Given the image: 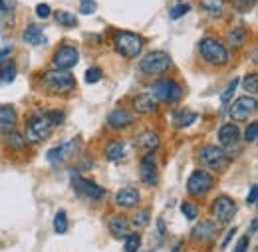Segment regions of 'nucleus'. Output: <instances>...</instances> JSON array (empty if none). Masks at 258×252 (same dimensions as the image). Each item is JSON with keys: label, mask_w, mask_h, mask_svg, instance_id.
<instances>
[{"label": "nucleus", "mask_w": 258, "mask_h": 252, "mask_svg": "<svg viewBox=\"0 0 258 252\" xmlns=\"http://www.w3.org/2000/svg\"><path fill=\"white\" fill-rule=\"evenodd\" d=\"M113 48L123 58L133 60V58L139 56V52L143 48V40H141V36H137L133 32H117L113 36Z\"/></svg>", "instance_id": "nucleus-4"}, {"label": "nucleus", "mask_w": 258, "mask_h": 252, "mask_svg": "<svg viewBox=\"0 0 258 252\" xmlns=\"http://www.w3.org/2000/svg\"><path fill=\"white\" fill-rule=\"evenodd\" d=\"M123 155H125V141H121V139H113L105 147V157L109 161H119V159H123Z\"/></svg>", "instance_id": "nucleus-24"}, {"label": "nucleus", "mask_w": 258, "mask_h": 252, "mask_svg": "<svg viewBox=\"0 0 258 252\" xmlns=\"http://www.w3.org/2000/svg\"><path fill=\"white\" fill-rule=\"evenodd\" d=\"M244 139H246V143H254L258 139V123L256 121H252L250 125L246 127V131H244Z\"/></svg>", "instance_id": "nucleus-37"}, {"label": "nucleus", "mask_w": 258, "mask_h": 252, "mask_svg": "<svg viewBox=\"0 0 258 252\" xmlns=\"http://www.w3.org/2000/svg\"><path fill=\"white\" fill-rule=\"evenodd\" d=\"M213 185H215V177L209 171L197 169L187 179V193L191 197H203V195H207L209 191L213 189Z\"/></svg>", "instance_id": "nucleus-7"}, {"label": "nucleus", "mask_w": 258, "mask_h": 252, "mask_svg": "<svg viewBox=\"0 0 258 252\" xmlns=\"http://www.w3.org/2000/svg\"><path fill=\"white\" fill-rule=\"evenodd\" d=\"M16 8V0H0V14H6Z\"/></svg>", "instance_id": "nucleus-43"}, {"label": "nucleus", "mask_w": 258, "mask_h": 252, "mask_svg": "<svg viewBox=\"0 0 258 252\" xmlns=\"http://www.w3.org/2000/svg\"><path fill=\"white\" fill-rule=\"evenodd\" d=\"M254 2H256V0H232V4H234L236 8H240V10H248L250 6H254Z\"/></svg>", "instance_id": "nucleus-44"}, {"label": "nucleus", "mask_w": 258, "mask_h": 252, "mask_svg": "<svg viewBox=\"0 0 258 252\" xmlns=\"http://www.w3.org/2000/svg\"><path fill=\"white\" fill-rule=\"evenodd\" d=\"M16 74H18V70H16V66H14L12 62L2 64V68H0V80H2V84H10V82H14Z\"/></svg>", "instance_id": "nucleus-27"}, {"label": "nucleus", "mask_w": 258, "mask_h": 252, "mask_svg": "<svg viewBox=\"0 0 258 252\" xmlns=\"http://www.w3.org/2000/svg\"><path fill=\"white\" fill-rule=\"evenodd\" d=\"M199 52L207 62L213 64V66H226L228 64V50L217 38H209V36L203 38L199 42Z\"/></svg>", "instance_id": "nucleus-3"}, {"label": "nucleus", "mask_w": 258, "mask_h": 252, "mask_svg": "<svg viewBox=\"0 0 258 252\" xmlns=\"http://www.w3.org/2000/svg\"><path fill=\"white\" fill-rule=\"evenodd\" d=\"M64 121V113L58 111V109H52V111H44V113H36L34 117H30L28 125H26V139L32 141V143H40V141H46L54 127L60 125Z\"/></svg>", "instance_id": "nucleus-1"}, {"label": "nucleus", "mask_w": 258, "mask_h": 252, "mask_svg": "<svg viewBox=\"0 0 258 252\" xmlns=\"http://www.w3.org/2000/svg\"><path fill=\"white\" fill-rule=\"evenodd\" d=\"M244 40H246V30L244 28H234V30H230V34H228V42H230L232 48L242 46Z\"/></svg>", "instance_id": "nucleus-29"}, {"label": "nucleus", "mask_w": 258, "mask_h": 252, "mask_svg": "<svg viewBox=\"0 0 258 252\" xmlns=\"http://www.w3.org/2000/svg\"><path fill=\"white\" fill-rule=\"evenodd\" d=\"M36 14H38V18L46 20V18L52 14V8H50L48 4H38V6H36Z\"/></svg>", "instance_id": "nucleus-42"}, {"label": "nucleus", "mask_w": 258, "mask_h": 252, "mask_svg": "<svg viewBox=\"0 0 258 252\" xmlns=\"http://www.w3.org/2000/svg\"><path fill=\"white\" fill-rule=\"evenodd\" d=\"M242 88L248 95H256L258 94V78L256 74H248L242 78Z\"/></svg>", "instance_id": "nucleus-28"}, {"label": "nucleus", "mask_w": 258, "mask_h": 252, "mask_svg": "<svg viewBox=\"0 0 258 252\" xmlns=\"http://www.w3.org/2000/svg\"><path fill=\"white\" fill-rule=\"evenodd\" d=\"M80 151V141L78 139H70V141H66L62 145H58V147H54V149H50L48 151V161L52 163V165H64L68 159H72L76 153Z\"/></svg>", "instance_id": "nucleus-11"}, {"label": "nucleus", "mask_w": 258, "mask_h": 252, "mask_svg": "<svg viewBox=\"0 0 258 252\" xmlns=\"http://www.w3.org/2000/svg\"><path fill=\"white\" fill-rule=\"evenodd\" d=\"M248 246H250V238H248V234H244V236L236 242V246H234V250L232 252H246L248 250Z\"/></svg>", "instance_id": "nucleus-41"}, {"label": "nucleus", "mask_w": 258, "mask_h": 252, "mask_svg": "<svg viewBox=\"0 0 258 252\" xmlns=\"http://www.w3.org/2000/svg\"><path fill=\"white\" fill-rule=\"evenodd\" d=\"M78 62H80V52H78V48L72 46V44H64V46L56 52V56H54V66H56L58 70H72V68H76Z\"/></svg>", "instance_id": "nucleus-13"}, {"label": "nucleus", "mask_w": 258, "mask_h": 252, "mask_svg": "<svg viewBox=\"0 0 258 252\" xmlns=\"http://www.w3.org/2000/svg\"><path fill=\"white\" fill-rule=\"evenodd\" d=\"M151 92L157 101H165V103H177L183 97V88L175 80H167V78L155 82Z\"/></svg>", "instance_id": "nucleus-6"}, {"label": "nucleus", "mask_w": 258, "mask_h": 252, "mask_svg": "<svg viewBox=\"0 0 258 252\" xmlns=\"http://www.w3.org/2000/svg\"><path fill=\"white\" fill-rule=\"evenodd\" d=\"M234 234H236V228H234V226H232V228H230V230H228V232H226L225 240H223V248H226V246H228V242H230V238H232V236H234Z\"/></svg>", "instance_id": "nucleus-46"}, {"label": "nucleus", "mask_w": 258, "mask_h": 252, "mask_svg": "<svg viewBox=\"0 0 258 252\" xmlns=\"http://www.w3.org/2000/svg\"><path fill=\"white\" fill-rule=\"evenodd\" d=\"M54 230H56L58 234L68 232V215H66L64 211H60V213L54 217Z\"/></svg>", "instance_id": "nucleus-32"}, {"label": "nucleus", "mask_w": 258, "mask_h": 252, "mask_svg": "<svg viewBox=\"0 0 258 252\" xmlns=\"http://www.w3.org/2000/svg\"><path fill=\"white\" fill-rule=\"evenodd\" d=\"M139 201H141V195L135 189H121L117 191V195H115V203L121 209H133Z\"/></svg>", "instance_id": "nucleus-20"}, {"label": "nucleus", "mask_w": 258, "mask_h": 252, "mask_svg": "<svg viewBox=\"0 0 258 252\" xmlns=\"http://www.w3.org/2000/svg\"><path fill=\"white\" fill-rule=\"evenodd\" d=\"M22 40L30 46H40V44L46 42V36H44V30L38 24H30V26H26V30L22 34Z\"/></svg>", "instance_id": "nucleus-21"}, {"label": "nucleus", "mask_w": 258, "mask_h": 252, "mask_svg": "<svg viewBox=\"0 0 258 252\" xmlns=\"http://www.w3.org/2000/svg\"><path fill=\"white\" fill-rule=\"evenodd\" d=\"M133 123V115L129 113L127 109H113L107 115V125L111 129H125Z\"/></svg>", "instance_id": "nucleus-17"}, {"label": "nucleus", "mask_w": 258, "mask_h": 252, "mask_svg": "<svg viewBox=\"0 0 258 252\" xmlns=\"http://www.w3.org/2000/svg\"><path fill=\"white\" fill-rule=\"evenodd\" d=\"M133 105H135V111H139V113H155L157 111V107H159V101L153 97V95L149 94H141L135 97V101H133Z\"/></svg>", "instance_id": "nucleus-18"}, {"label": "nucleus", "mask_w": 258, "mask_h": 252, "mask_svg": "<svg viewBox=\"0 0 258 252\" xmlns=\"http://www.w3.org/2000/svg\"><path fill=\"white\" fill-rule=\"evenodd\" d=\"M256 107H258V101L254 95H242L238 97L230 109H228V115L234 119V121H246L250 115L256 113Z\"/></svg>", "instance_id": "nucleus-9"}, {"label": "nucleus", "mask_w": 258, "mask_h": 252, "mask_svg": "<svg viewBox=\"0 0 258 252\" xmlns=\"http://www.w3.org/2000/svg\"><path fill=\"white\" fill-rule=\"evenodd\" d=\"M256 219H254V221H252V224H250V230H252V232H256Z\"/></svg>", "instance_id": "nucleus-48"}, {"label": "nucleus", "mask_w": 258, "mask_h": 252, "mask_svg": "<svg viewBox=\"0 0 258 252\" xmlns=\"http://www.w3.org/2000/svg\"><path fill=\"white\" fill-rule=\"evenodd\" d=\"M18 121V115L14 111L12 105H0V131L8 133V131H14Z\"/></svg>", "instance_id": "nucleus-19"}, {"label": "nucleus", "mask_w": 258, "mask_h": 252, "mask_svg": "<svg viewBox=\"0 0 258 252\" xmlns=\"http://www.w3.org/2000/svg\"><path fill=\"white\" fill-rule=\"evenodd\" d=\"M171 56L167 54V52H149V54H145L143 58H141V62H139V70L143 72V74H147V76H161L165 74L169 68H171Z\"/></svg>", "instance_id": "nucleus-5"}, {"label": "nucleus", "mask_w": 258, "mask_h": 252, "mask_svg": "<svg viewBox=\"0 0 258 252\" xmlns=\"http://www.w3.org/2000/svg\"><path fill=\"white\" fill-rule=\"evenodd\" d=\"M6 143H8V147L14 149V151H22V149H26V137L20 135V133H16V131H8V135H6Z\"/></svg>", "instance_id": "nucleus-26"}, {"label": "nucleus", "mask_w": 258, "mask_h": 252, "mask_svg": "<svg viewBox=\"0 0 258 252\" xmlns=\"http://www.w3.org/2000/svg\"><path fill=\"white\" fill-rule=\"evenodd\" d=\"M133 224L139 226V228L147 226V224H149V213H147V211H139V213L133 217Z\"/></svg>", "instance_id": "nucleus-39"}, {"label": "nucleus", "mask_w": 258, "mask_h": 252, "mask_svg": "<svg viewBox=\"0 0 258 252\" xmlns=\"http://www.w3.org/2000/svg\"><path fill=\"white\" fill-rule=\"evenodd\" d=\"M101 78H103V72L99 68H88L86 70V82L88 84H97Z\"/></svg>", "instance_id": "nucleus-36"}, {"label": "nucleus", "mask_w": 258, "mask_h": 252, "mask_svg": "<svg viewBox=\"0 0 258 252\" xmlns=\"http://www.w3.org/2000/svg\"><path fill=\"white\" fill-rule=\"evenodd\" d=\"M236 203H234V199H230L228 195H221V197H217L215 199V203H213V217L217 219L219 222H230L234 217H236Z\"/></svg>", "instance_id": "nucleus-10"}, {"label": "nucleus", "mask_w": 258, "mask_h": 252, "mask_svg": "<svg viewBox=\"0 0 258 252\" xmlns=\"http://www.w3.org/2000/svg\"><path fill=\"white\" fill-rule=\"evenodd\" d=\"M141 246V236L137 232H129L125 236V252H137Z\"/></svg>", "instance_id": "nucleus-31"}, {"label": "nucleus", "mask_w": 258, "mask_h": 252, "mask_svg": "<svg viewBox=\"0 0 258 252\" xmlns=\"http://www.w3.org/2000/svg\"><path fill=\"white\" fill-rule=\"evenodd\" d=\"M97 10L96 0H80V12L82 14H94Z\"/></svg>", "instance_id": "nucleus-38"}, {"label": "nucleus", "mask_w": 258, "mask_h": 252, "mask_svg": "<svg viewBox=\"0 0 258 252\" xmlns=\"http://www.w3.org/2000/svg\"><path fill=\"white\" fill-rule=\"evenodd\" d=\"M219 232V224L213 221H201L193 230H191V236L195 240H203V242H209L217 236Z\"/></svg>", "instance_id": "nucleus-15"}, {"label": "nucleus", "mask_w": 258, "mask_h": 252, "mask_svg": "<svg viewBox=\"0 0 258 252\" xmlns=\"http://www.w3.org/2000/svg\"><path fill=\"white\" fill-rule=\"evenodd\" d=\"M199 161L205 167L219 171V169H225L230 159H228V153H226L223 147H219V145H205L199 151Z\"/></svg>", "instance_id": "nucleus-8"}, {"label": "nucleus", "mask_w": 258, "mask_h": 252, "mask_svg": "<svg viewBox=\"0 0 258 252\" xmlns=\"http://www.w3.org/2000/svg\"><path fill=\"white\" fill-rule=\"evenodd\" d=\"M42 82H44L46 90L52 92V94H68V92H72L74 86H76L74 76H72L68 70H58V68L44 72Z\"/></svg>", "instance_id": "nucleus-2"}, {"label": "nucleus", "mask_w": 258, "mask_h": 252, "mask_svg": "<svg viewBox=\"0 0 258 252\" xmlns=\"http://www.w3.org/2000/svg\"><path fill=\"white\" fill-rule=\"evenodd\" d=\"M8 54H12V44H10V46L6 44V46H4L2 50H0V58H6Z\"/></svg>", "instance_id": "nucleus-47"}, {"label": "nucleus", "mask_w": 258, "mask_h": 252, "mask_svg": "<svg viewBox=\"0 0 258 252\" xmlns=\"http://www.w3.org/2000/svg\"><path fill=\"white\" fill-rule=\"evenodd\" d=\"M157 173L159 171H157V163H155V153L153 151H147V155L141 159V163H139V177H141V181L145 185L153 187L159 181V175Z\"/></svg>", "instance_id": "nucleus-12"}, {"label": "nucleus", "mask_w": 258, "mask_h": 252, "mask_svg": "<svg viewBox=\"0 0 258 252\" xmlns=\"http://www.w3.org/2000/svg\"><path fill=\"white\" fill-rule=\"evenodd\" d=\"M56 22L62 24V26H66V28H74V26H78V18H76L74 14H70V12H66V10H62V12L56 14Z\"/></svg>", "instance_id": "nucleus-30"}, {"label": "nucleus", "mask_w": 258, "mask_h": 252, "mask_svg": "<svg viewBox=\"0 0 258 252\" xmlns=\"http://www.w3.org/2000/svg\"><path fill=\"white\" fill-rule=\"evenodd\" d=\"M236 86H238V80H232V82L228 84V88H226L225 92H223V95H221V101H223V103H228V101H230V97L234 95Z\"/></svg>", "instance_id": "nucleus-40"}, {"label": "nucleus", "mask_w": 258, "mask_h": 252, "mask_svg": "<svg viewBox=\"0 0 258 252\" xmlns=\"http://www.w3.org/2000/svg\"><path fill=\"white\" fill-rule=\"evenodd\" d=\"M238 137H240V133H238V127L234 125V123H225V125L219 129V141H221L223 149L236 147Z\"/></svg>", "instance_id": "nucleus-16"}, {"label": "nucleus", "mask_w": 258, "mask_h": 252, "mask_svg": "<svg viewBox=\"0 0 258 252\" xmlns=\"http://www.w3.org/2000/svg\"><path fill=\"white\" fill-rule=\"evenodd\" d=\"M201 4H203V8L209 10L211 14H219V12L223 10V6H225V0H201Z\"/></svg>", "instance_id": "nucleus-33"}, {"label": "nucleus", "mask_w": 258, "mask_h": 252, "mask_svg": "<svg viewBox=\"0 0 258 252\" xmlns=\"http://www.w3.org/2000/svg\"><path fill=\"white\" fill-rule=\"evenodd\" d=\"M189 10H191V6H189V4H177V6H173V8L169 10V16H171L173 20H179V18H181V16H185Z\"/></svg>", "instance_id": "nucleus-35"}, {"label": "nucleus", "mask_w": 258, "mask_h": 252, "mask_svg": "<svg viewBox=\"0 0 258 252\" xmlns=\"http://www.w3.org/2000/svg\"><path fill=\"white\" fill-rule=\"evenodd\" d=\"M195 121H197V113L189 111V109H179L173 113V123L177 129H185V127L193 125Z\"/></svg>", "instance_id": "nucleus-22"}, {"label": "nucleus", "mask_w": 258, "mask_h": 252, "mask_svg": "<svg viewBox=\"0 0 258 252\" xmlns=\"http://www.w3.org/2000/svg\"><path fill=\"white\" fill-rule=\"evenodd\" d=\"M256 199H258V187L256 185H252V187H250V193H248V197H246V203H248V205H256Z\"/></svg>", "instance_id": "nucleus-45"}, {"label": "nucleus", "mask_w": 258, "mask_h": 252, "mask_svg": "<svg viewBox=\"0 0 258 252\" xmlns=\"http://www.w3.org/2000/svg\"><path fill=\"white\" fill-rule=\"evenodd\" d=\"M137 143L141 147H145L147 151H153V149L159 147V135L153 133V131H143V133L137 135Z\"/></svg>", "instance_id": "nucleus-25"}, {"label": "nucleus", "mask_w": 258, "mask_h": 252, "mask_svg": "<svg viewBox=\"0 0 258 252\" xmlns=\"http://www.w3.org/2000/svg\"><path fill=\"white\" fill-rule=\"evenodd\" d=\"M109 232L115 236V238H125L129 234V224L123 217H111L109 221Z\"/></svg>", "instance_id": "nucleus-23"}, {"label": "nucleus", "mask_w": 258, "mask_h": 252, "mask_svg": "<svg viewBox=\"0 0 258 252\" xmlns=\"http://www.w3.org/2000/svg\"><path fill=\"white\" fill-rule=\"evenodd\" d=\"M181 213H183V217H185V219L195 221V219H197V215H199V207H197L195 203H183V205H181Z\"/></svg>", "instance_id": "nucleus-34"}, {"label": "nucleus", "mask_w": 258, "mask_h": 252, "mask_svg": "<svg viewBox=\"0 0 258 252\" xmlns=\"http://www.w3.org/2000/svg\"><path fill=\"white\" fill-rule=\"evenodd\" d=\"M72 185H74V189L78 191V193H82V195L88 197V199L99 201V199L105 197V189H101L94 181H88V179H84V177H80V175H72Z\"/></svg>", "instance_id": "nucleus-14"}]
</instances>
